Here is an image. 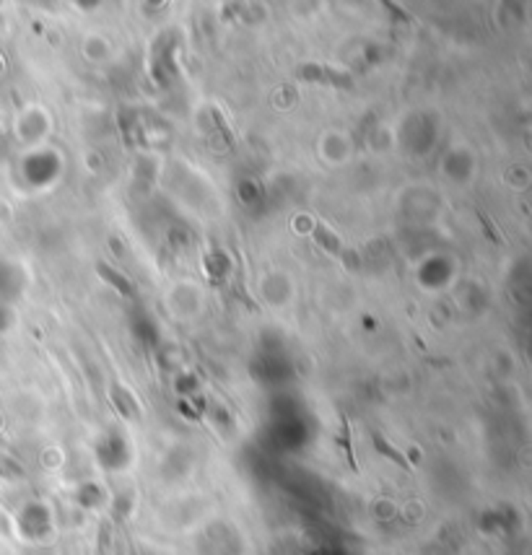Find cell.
Masks as SVG:
<instances>
[{
  "mask_svg": "<svg viewBox=\"0 0 532 555\" xmlns=\"http://www.w3.org/2000/svg\"><path fill=\"white\" fill-rule=\"evenodd\" d=\"M96 270H99V275H102V278H106V281H109V283L115 285V288H117L119 294H125V296H130V283H128V278H125V275H122V272H117V270H112V268H109V265H106V262H96Z\"/></svg>",
  "mask_w": 532,
  "mask_h": 555,
  "instance_id": "6da1fadb",
  "label": "cell"
},
{
  "mask_svg": "<svg viewBox=\"0 0 532 555\" xmlns=\"http://www.w3.org/2000/svg\"><path fill=\"white\" fill-rule=\"evenodd\" d=\"M374 447H377L379 454H384V457H390L395 464H400V467H405V470H410V464H408V460L402 457L400 451L392 447L390 441H384V436H379V434H374Z\"/></svg>",
  "mask_w": 532,
  "mask_h": 555,
  "instance_id": "7a4b0ae2",
  "label": "cell"
}]
</instances>
